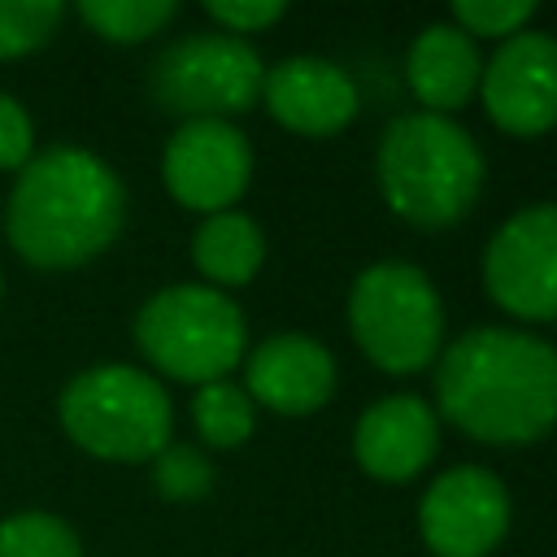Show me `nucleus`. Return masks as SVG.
<instances>
[{
	"label": "nucleus",
	"mask_w": 557,
	"mask_h": 557,
	"mask_svg": "<svg viewBox=\"0 0 557 557\" xmlns=\"http://www.w3.org/2000/svg\"><path fill=\"white\" fill-rule=\"evenodd\" d=\"M440 413L483 444H531L557 426V348L513 326H474L440 348Z\"/></svg>",
	"instance_id": "f257e3e1"
},
{
	"label": "nucleus",
	"mask_w": 557,
	"mask_h": 557,
	"mask_svg": "<svg viewBox=\"0 0 557 557\" xmlns=\"http://www.w3.org/2000/svg\"><path fill=\"white\" fill-rule=\"evenodd\" d=\"M126 218L122 178L87 148H48L17 170L9 191V244L39 270H70L100 257Z\"/></svg>",
	"instance_id": "f03ea898"
},
{
	"label": "nucleus",
	"mask_w": 557,
	"mask_h": 557,
	"mask_svg": "<svg viewBox=\"0 0 557 557\" xmlns=\"http://www.w3.org/2000/svg\"><path fill=\"white\" fill-rule=\"evenodd\" d=\"M379 191L396 218L422 231L461 222L483 187V152L466 126L440 113H405L379 139Z\"/></svg>",
	"instance_id": "7ed1b4c3"
},
{
	"label": "nucleus",
	"mask_w": 557,
	"mask_h": 557,
	"mask_svg": "<svg viewBox=\"0 0 557 557\" xmlns=\"http://www.w3.org/2000/svg\"><path fill=\"white\" fill-rule=\"evenodd\" d=\"M135 339L161 374L205 387L239 366L248 326L226 292L209 283H174L144 300Z\"/></svg>",
	"instance_id": "20e7f679"
},
{
	"label": "nucleus",
	"mask_w": 557,
	"mask_h": 557,
	"mask_svg": "<svg viewBox=\"0 0 557 557\" xmlns=\"http://www.w3.org/2000/svg\"><path fill=\"white\" fill-rule=\"evenodd\" d=\"M65 435L104 461H148L170 444L174 409L165 387L135 366H96L61 392Z\"/></svg>",
	"instance_id": "39448f33"
},
{
	"label": "nucleus",
	"mask_w": 557,
	"mask_h": 557,
	"mask_svg": "<svg viewBox=\"0 0 557 557\" xmlns=\"http://www.w3.org/2000/svg\"><path fill=\"white\" fill-rule=\"evenodd\" d=\"M348 331L379 370L413 374L444 348L440 292L409 261H374L352 278Z\"/></svg>",
	"instance_id": "423d86ee"
},
{
	"label": "nucleus",
	"mask_w": 557,
	"mask_h": 557,
	"mask_svg": "<svg viewBox=\"0 0 557 557\" xmlns=\"http://www.w3.org/2000/svg\"><path fill=\"white\" fill-rule=\"evenodd\" d=\"M265 65L257 48L239 35H187L170 44L152 61V100L165 113H178L187 122L218 117L226 122L231 113H248L261 100Z\"/></svg>",
	"instance_id": "0eeeda50"
},
{
	"label": "nucleus",
	"mask_w": 557,
	"mask_h": 557,
	"mask_svg": "<svg viewBox=\"0 0 557 557\" xmlns=\"http://www.w3.org/2000/svg\"><path fill=\"white\" fill-rule=\"evenodd\" d=\"M487 296L522 322H557V205H527L483 252Z\"/></svg>",
	"instance_id": "6e6552de"
},
{
	"label": "nucleus",
	"mask_w": 557,
	"mask_h": 557,
	"mask_svg": "<svg viewBox=\"0 0 557 557\" xmlns=\"http://www.w3.org/2000/svg\"><path fill=\"white\" fill-rule=\"evenodd\" d=\"M161 178L183 209H196L205 218L226 213L248 191L252 148L244 131H235L231 122H218V117L183 122L165 144Z\"/></svg>",
	"instance_id": "1a4fd4ad"
},
{
	"label": "nucleus",
	"mask_w": 557,
	"mask_h": 557,
	"mask_svg": "<svg viewBox=\"0 0 557 557\" xmlns=\"http://www.w3.org/2000/svg\"><path fill=\"white\" fill-rule=\"evenodd\" d=\"M418 527L435 557H487L509 531V492L483 466H453L426 487Z\"/></svg>",
	"instance_id": "9d476101"
},
{
	"label": "nucleus",
	"mask_w": 557,
	"mask_h": 557,
	"mask_svg": "<svg viewBox=\"0 0 557 557\" xmlns=\"http://www.w3.org/2000/svg\"><path fill=\"white\" fill-rule=\"evenodd\" d=\"M487 117L509 135H544L557 126V35L518 30L500 39L479 78Z\"/></svg>",
	"instance_id": "9b49d317"
},
{
	"label": "nucleus",
	"mask_w": 557,
	"mask_h": 557,
	"mask_svg": "<svg viewBox=\"0 0 557 557\" xmlns=\"http://www.w3.org/2000/svg\"><path fill=\"white\" fill-rule=\"evenodd\" d=\"M261 100L278 126L313 139L344 131L361 109L348 70H339L326 57H287L274 70H265Z\"/></svg>",
	"instance_id": "f8f14e48"
},
{
	"label": "nucleus",
	"mask_w": 557,
	"mask_h": 557,
	"mask_svg": "<svg viewBox=\"0 0 557 557\" xmlns=\"http://www.w3.org/2000/svg\"><path fill=\"white\" fill-rule=\"evenodd\" d=\"M244 383H248L244 392L252 400H261L265 409L283 413V418H300V413H313L331 400L335 357L313 335L283 331V335H270L252 348Z\"/></svg>",
	"instance_id": "ddd939ff"
},
{
	"label": "nucleus",
	"mask_w": 557,
	"mask_h": 557,
	"mask_svg": "<svg viewBox=\"0 0 557 557\" xmlns=\"http://www.w3.org/2000/svg\"><path fill=\"white\" fill-rule=\"evenodd\" d=\"M440 448V418L431 413L426 400L396 392L374 400L352 431V453L361 461L366 474L383 479V483H405L418 470L431 466Z\"/></svg>",
	"instance_id": "4468645a"
},
{
	"label": "nucleus",
	"mask_w": 557,
	"mask_h": 557,
	"mask_svg": "<svg viewBox=\"0 0 557 557\" xmlns=\"http://www.w3.org/2000/svg\"><path fill=\"white\" fill-rule=\"evenodd\" d=\"M405 78L422 104V113H457L461 104H470V96L479 91L483 78V57L474 48V39L453 26V22H435L426 26L405 57Z\"/></svg>",
	"instance_id": "2eb2a0df"
},
{
	"label": "nucleus",
	"mask_w": 557,
	"mask_h": 557,
	"mask_svg": "<svg viewBox=\"0 0 557 557\" xmlns=\"http://www.w3.org/2000/svg\"><path fill=\"white\" fill-rule=\"evenodd\" d=\"M191 261L196 270L218 283V287H244L252 283V274L261 270L265 261V239H261V226L239 213V209H226V213H209L191 239Z\"/></svg>",
	"instance_id": "dca6fc26"
},
{
	"label": "nucleus",
	"mask_w": 557,
	"mask_h": 557,
	"mask_svg": "<svg viewBox=\"0 0 557 557\" xmlns=\"http://www.w3.org/2000/svg\"><path fill=\"white\" fill-rule=\"evenodd\" d=\"M191 418H196V431L209 448H235L252 435V396L231 383V379H218V383H205L191 400Z\"/></svg>",
	"instance_id": "f3484780"
},
{
	"label": "nucleus",
	"mask_w": 557,
	"mask_h": 557,
	"mask_svg": "<svg viewBox=\"0 0 557 557\" xmlns=\"http://www.w3.org/2000/svg\"><path fill=\"white\" fill-rule=\"evenodd\" d=\"M78 13L109 44H139L157 35L178 13V4L174 0H83Z\"/></svg>",
	"instance_id": "a211bd4d"
},
{
	"label": "nucleus",
	"mask_w": 557,
	"mask_h": 557,
	"mask_svg": "<svg viewBox=\"0 0 557 557\" xmlns=\"http://www.w3.org/2000/svg\"><path fill=\"white\" fill-rule=\"evenodd\" d=\"M78 535L57 513H13L0 522V557H78Z\"/></svg>",
	"instance_id": "6ab92c4d"
},
{
	"label": "nucleus",
	"mask_w": 557,
	"mask_h": 557,
	"mask_svg": "<svg viewBox=\"0 0 557 557\" xmlns=\"http://www.w3.org/2000/svg\"><path fill=\"white\" fill-rule=\"evenodd\" d=\"M152 487L165 500H200L213 487V466L191 444H165L152 457Z\"/></svg>",
	"instance_id": "aec40b11"
},
{
	"label": "nucleus",
	"mask_w": 557,
	"mask_h": 557,
	"mask_svg": "<svg viewBox=\"0 0 557 557\" xmlns=\"http://www.w3.org/2000/svg\"><path fill=\"white\" fill-rule=\"evenodd\" d=\"M57 22H61L57 0H0V57H22L44 48Z\"/></svg>",
	"instance_id": "412c9836"
},
{
	"label": "nucleus",
	"mask_w": 557,
	"mask_h": 557,
	"mask_svg": "<svg viewBox=\"0 0 557 557\" xmlns=\"http://www.w3.org/2000/svg\"><path fill=\"white\" fill-rule=\"evenodd\" d=\"M535 4L527 0H457L453 4V26H461L470 39L474 35H492V39H509L518 30H527Z\"/></svg>",
	"instance_id": "4be33fe9"
},
{
	"label": "nucleus",
	"mask_w": 557,
	"mask_h": 557,
	"mask_svg": "<svg viewBox=\"0 0 557 557\" xmlns=\"http://www.w3.org/2000/svg\"><path fill=\"white\" fill-rule=\"evenodd\" d=\"M205 13L213 22H222L226 35H239L244 39V35L278 22L287 9H283V0H205Z\"/></svg>",
	"instance_id": "5701e85b"
},
{
	"label": "nucleus",
	"mask_w": 557,
	"mask_h": 557,
	"mask_svg": "<svg viewBox=\"0 0 557 557\" xmlns=\"http://www.w3.org/2000/svg\"><path fill=\"white\" fill-rule=\"evenodd\" d=\"M30 117L26 109L0 91V170H22L30 161Z\"/></svg>",
	"instance_id": "b1692460"
}]
</instances>
